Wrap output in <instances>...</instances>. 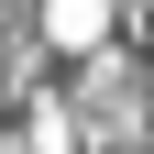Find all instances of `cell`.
Listing matches in <instances>:
<instances>
[{
	"label": "cell",
	"instance_id": "obj_1",
	"mask_svg": "<svg viewBox=\"0 0 154 154\" xmlns=\"http://www.w3.org/2000/svg\"><path fill=\"white\" fill-rule=\"evenodd\" d=\"M44 33H55V44H77V55H88V44L110 33V0H44Z\"/></svg>",
	"mask_w": 154,
	"mask_h": 154
}]
</instances>
